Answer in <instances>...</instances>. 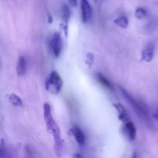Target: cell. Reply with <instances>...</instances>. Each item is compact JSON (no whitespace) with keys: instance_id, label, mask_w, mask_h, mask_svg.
<instances>
[{"instance_id":"cell-10","label":"cell","mask_w":158,"mask_h":158,"mask_svg":"<svg viewBox=\"0 0 158 158\" xmlns=\"http://www.w3.org/2000/svg\"><path fill=\"white\" fill-rule=\"evenodd\" d=\"M26 69H27V63H26V58L24 56H20L16 64L17 74L20 77H23L26 74Z\"/></svg>"},{"instance_id":"cell-6","label":"cell","mask_w":158,"mask_h":158,"mask_svg":"<svg viewBox=\"0 0 158 158\" xmlns=\"http://www.w3.org/2000/svg\"><path fill=\"white\" fill-rule=\"evenodd\" d=\"M71 15V11L69 8L66 5H63L62 7V19H63V23L61 24L62 28L63 29L66 36H67V29H68V21Z\"/></svg>"},{"instance_id":"cell-11","label":"cell","mask_w":158,"mask_h":158,"mask_svg":"<svg viewBox=\"0 0 158 158\" xmlns=\"http://www.w3.org/2000/svg\"><path fill=\"white\" fill-rule=\"evenodd\" d=\"M124 128L125 132H126L128 137L131 140H134L136 138V135H137V130H136V127L134 123L131 120L126 122V123H124Z\"/></svg>"},{"instance_id":"cell-3","label":"cell","mask_w":158,"mask_h":158,"mask_svg":"<svg viewBox=\"0 0 158 158\" xmlns=\"http://www.w3.org/2000/svg\"><path fill=\"white\" fill-rule=\"evenodd\" d=\"M63 80L56 71H52L48 77L46 81V88L48 92L53 95H57L63 87Z\"/></svg>"},{"instance_id":"cell-19","label":"cell","mask_w":158,"mask_h":158,"mask_svg":"<svg viewBox=\"0 0 158 158\" xmlns=\"http://www.w3.org/2000/svg\"><path fill=\"white\" fill-rule=\"evenodd\" d=\"M47 21L49 23H52V17L50 14H48V19H47Z\"/></svg>"},{"instance_id":"cell-5","label":"cell","mask_w":158,"mask_h":158,"mask_svg":"<svg viewBox=\"0 0 158 158\" xmlns=\"http://www.w3.org/2000/svg\"><path fill=\"white\" fill-rule=\"evenodd\" d=\"M80 8H81L82 21L84 23H89L92 18V7L88 0H81Z\"/></svg>"},{"instance_id":"cell-9","label":"cell","mask_w":158,"mask_h":158,"mask_svg":"<svg viewBox=\"0 0 158 158\" xmlns=\"http://www.w3.org/2000/svg\"><path fill=\"white\" fill-rule=\"evenodd\" d=\"M114 107L117 110V113H118V117L123 123H126V122L130 121V117L128 116L127 112L126 110L124 109L123 106L120 103H115L114 104Z\"/></svg>"},{"instance_id":"cell-1","label":"cell","mask_w":158,"mask_h":158,"mask_svg":"<svg viewBox=\"0 0 158 158\" xmlns=\"http://www.w3.org/2000/svg\"><path fill=\"white\" fill-rule=\"evenodd\" d=\"M43 113H44V120L46 122V129L49 134H52L54 140V148L55 153L57 156H61L63 151V140L60 134V130L58 125L54 120L52 115V111L49 104L45 103L43 106Z\"/></svg>"},{"instance_id":"cell-16","label":"cell","mask_w":158,"mask_h":158,"mask_svg":"<svg viewBox=\"0 0 158 158\" xmlns=\"http://www.w3.org/2000/svg\"><path fill=\"white\" fill-rule=\"evenodd\" d=\"M94 54L91 53V52H89V53L87 54V56H86V64H87L89 66H91L93 64H94Z\"/></svg>"},{"instance_id":"cell-13","label":"cell","mask_w":158,"mask_h":158,"mask_svg":"<svg viewBox=\"0 0 158 158\" xmlns=\"http://www.w3.org/2000/svg\"><path fill=\"white\" fill-rule=\"evenodd\" d=\"M114 23H115L117 26H120V27L123 28V29H125L128 26V19L127 18V16L125 15H122V16L118 17V18L116 19L114 21Z\"/></svg>"},{"instance_id":"cell-8","label":"cell","mask_w":158,"mask_h":158,"mask_svg":"<svg viewBox=\"0 0 158 158\" xmlns=\"http://www.w3.org/2000/svg\"><path fill=\"white\" fill-rule=\"evenodd\" d=\"M154 49H155V43H150L142 52V60L148 63L151 62L154 58Z\"/></svg>"},{"instance_id":"cell-18","label":"cell","mask_w":158,"mask_h":158,"mask_svg":"<svg viewBox=\"0 0 158 158\" xmlns=\"http://www.w3.org/2000/svg\"><path fill=\"white\" fill-rule=\"evenodd\" d=\"M68 1H69V4H70L72 6L76 7V6H77V0H68Z\"/></svg>"},{"instance_id":"cell-14","label":"cell","mask_w":158,"mask_h":158,"mask_svg":"<svg viewBox=\"0 0 158 158\" xmlns=\"http://www.w3.org/2000/svg\"><path fill=\"white\" fill-rule=\"evenodd\" d=\"M9 100L14 106H20L23 105V100H22V99L18 95H16L15 94H12L9 95Z\"/></svg>"},{"instance_id":"cell-4","label":"cell","mask_w":158,"mask_h":158,"mask_svg":"<svg viewBox=\"0 0 158 158\" xmlns=\"http://www.w3.org/2000/svg\"><path fill=\"white\" fill-rule=\"evenodd\" d=\"M50 45L54 56L56 58H58L61 54L62 49H63V42H62L61 35L59 32H55L53 34L51 39Z\"/></svg>"},{"instance_id":"cell-20","label":"cell","mask_w":158,"mask_h":158,"mask_svg":"<svg viewBox=\"0 0 158 158\" xmlns=\"http://www.w3.org/2000/svg\"><path fill=\"white\" fill-rule=\"evenodd\" d=\"M153 117H154L156 120H158V109L155 111V112H154V115H153Z\"/></svg>"},{"instance_id":"cell-15","label":"cell","mask_w":158,"mask_h":158,"mask_svg":"<svg viewBox=\"0 0 158 158\" xmlns=\"http://www.w3.org/2000/svg\"><path fill=\"white\" fill-rule=\"evenodd\" d=\"M147 15V11L144 8H138L135 12V16L138 19H142Z\"/></svg>"},{"instance_id":"cell-7","label":"cell","mask_w":158,"mask_h":158,"mask_svg":"<svg viewBox=\"0 0 158 158\" xmlns=\"http://www.w3.org/2000/svg\"><path fill=\"white\" fill-rule=\"evenodd\" d=\"M70 133L75 138L76 141L77 142L80 146H83L84 145L85 141H86V137H85L84 134L82 131V130L80 127L77 126H74L73 127L71 128Z\"/></svg>"},{"instance_id":"cell-17","label":"cell","mask_w":158,"mask_h":158,"mask_svg":"<svg viewBox=\"0 0 158 158\" xmlns=\"http://www.w3.org/2000/svg\"><path fill=\"white\" fill-rule=\"evenodd\" d=\"M5 145H4V140L3 139H2V141H1V147H0V156L1 157H5Z\"/></svg>"},{"instance_id":"cell-2","label":"cell","mask_w":158,"mask_h":158,"mask_svg":"<svg viewBox=\"0 0 158 158\" xmlns=\"http://www.w3.org/2000/svg\"><path fill=\"white\" fill-rule=\"evenodd\" d=\"M119 89H120V93L125 98V100L132 106L133 110L137 114V117L140 120H143V122L146 123L147 124H150L151 123V119H150L149 110H148V106L142 102L135 100L124 88L119 86Z\"/></svg>"},{"instance_id":"cell-12","label":"cell","mask_w":158,"mask_h":158,"mask_svg":"<svg viewBox=\"0 0 158 158\" xmlns=\"http://www.w3.org/2000/svg\"><path fill=\"white\" fill-rule=\"evenodd\" d=\"M97 79L102 85H103L104 87L107 88L110 90H114V87L113 86L112 83L110 82L109 80L106 78L103 75H102L101 73H97Z\"/></svg>"}]
</instances>
